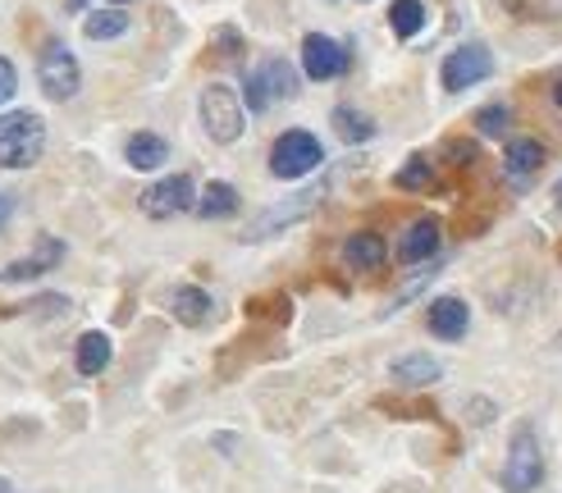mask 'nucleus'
Listing matches in <instances>:
<instances>
[{
	"label": "nucleus",
	"mask_w": 562,
	"mask_h": 493,
	"mask_svg": "<svg viewBox=\"0 0 562 493\" xmlns=\"http://www.w3.org/2000/svg\"><path fill=\"white\" fill-rule=\"evenodd\" d=\"M289 297L284 293H266V297H251L247 302V320H274V325H284L289 320Z\"/></svg>",
	"instance_id": "obj_24"
},
{
	"label": "nucleus",
	"mask_w": 562,
	"mask_h": 493,
	"mask_svg": "<svg viewBox=\"0 0 562 493\" xmlns=\"http://www.w3.org/2000/svg\"><path fill=\"white\" fill-rule=\"evenodd\" d=\"M434 251H440V220L421 215V220L407 224L402 243H398V261H407V266H421V261H430Z\"/></svg>",
	"instance_id": "obj_12"
},
{
	"label": "nucleus",
	"mask_w": 562,
	"mask_h": 493,
	"mask_svg": "<svg viewBox=\"0 0 562 493\" xmlns=\"http://www.w3.org/2000/svg\"><path fill=\"white\" fill-rule=\"evenodd\" d=\"M444 375V366L434 356H425V352H412V356H398L394 361V384H402V388H421V384H434Z\"/></svg>",
	"instance_id": "obj_17"
},
{
	"label": "nucleus",
	"mask_w": 562,
	"mask_h": 493,
	"mask_svg": "<svg viewBox=\"0 0 562 493\" xmlns=\"http://www.w3.org/2000/svg\"><path fill=\"white\" fill-rule=\"evenodd\" d=\"M83 33H87L92 42H115V37L129 33V14H124V10H96V14L83 23Z\"/></svg>",
	"instance_id": "obj_21"
},
{
	"label": "nucleus",
	"mask_w": 562,
	"mask_h": 493,
	"mask_svg": "<svg viewBox=\"0 0 562 493\" xmlns=\"http://www.w3.org/2000/svg\"><path fill=\"white\" fill-rule=\"evenodd\" d=\"M46 151V124L33 110L0 115V169H28Z\"/></svg>",
	"instance_id": "obj_1"
},
{
	"label": "nucleus",
	"mask_w": 562,
	"mask_h": 493,
	"mask_svg": "<svg viewBox=\"0 0 562 493\" xmlns=\"http://www.w3.org/2000/svg\"><path fill=\"white\" fill-rule=\"evenodd\" d=\"M165 161H169V142H165L161 133H138V138L129 142V165H133L138 174L161 169Z\"/></svg>",
	"instance_id": "obj_19"
},
{
	"label": "nucleus",
	"mask_w": 562,
	"mask_h": 493,
	"mask_svg": "<svg viewBox=\"0 0 562 493\" xmlns=\"http://www.w3.org/2000/svg\"><path fill=\"white\" fill-rule=\"evenodd\" d=\"M425 325H430L434 339L457 343V339L467 333V325H471V310H467V302H463V297H440V302H430Z\"/></svg>",
	"instance_id": "obj_11"
},
{
	"label": "nucleus",
	"mask_w": 562,
	"mask_h": 493,
	"mask_svg": "<svg viewBox=\"0 0 562 493\" xmlns=\"http://www.w3.org/2000/svg\"><path fill=\"white\" fill-rule=\"evenodd\" d=\"M169 310H174V320H184V325H207V316H211V293L197 289V283H178L174 297H169Z\"/></svg>",
	"instance_id": "obj_16"
},
{
	"label": "nucleus",
	"mask_w": 562,
	"mask_h": 493,
	"mask_svg": "<svg viewBox=\"0 0 562 493\" xmlns=\"http://www.w3.org/2000/svg\"><path fill=\"white\" fill-rule=\"evenodd\" d=\"M335 133H339L343 142H371V138H375V119L362 115L356 106H339V110H335Z\"/></svg>",
	"instance_id": "obj_20"
},
{
	"label": "nucleus",
	"mask_w": 562,
	"mask_h": 493,
	"mask_svg": "<svg viewBox=\"0 0 562 493\" xmlns=\"http://www.w3.org/2000/svg\"><path fill=\"white\" fill-rule=\"evenodd\" d=\"M490 73H494V56H490V46L467 42V46H457L453 56L444 60V87H448V92H467V87L484 83Z\"/></svg>",
	"instance_id": "obj_7"
},
{
	"label": "nucleus",
	"mask_w": 562,
	"mask_h": 493,
	"mask_svg": "<svg viewBox=\"0 0 562 493\" xmlns=\"http://www.w3.org/2000/svg\"><path fill=\"white\" fill-rule=\"evenodd\" d=\"M343 261H348L356 274H375L379 266L389 261V247H385V238H379V233H356V238H348V247H343Z\"/></svg>",
	"instance_id": "obj_15"
},
{
	"label": "nucleus",
	"mask_w": 562,
	"mask_h": 493,
	"mask_svg": "<svg viewBox=\"0 0 562 493\" xmlns=\"http://www.w3.org/2000/svg\"><path fill=\"white\" fill-rule=\"evenodd\" d=\"M37 83L50 101H69V96H79L83 87V69L79 60H73V50L65 42H50L42 50V60H37Z\"/></svg>",
	"instance_id": "obj_5"
},
{
	"label": "nucleus",
	"mask_w": 562,
	"mask_h": 493,
	"mask_svg": "<svg viewBox=\"0 0 562 493\" xmlns=\"http://www.w3.org/2000/svg\"><path fill=\"white\" fill-rule=\"evenodd\" d=\"M0 493H14V484H10L5 476H0Z\"/></svg>",
	"instance_id": "obj_30"
},
{
	"label": "nucleus",
	"mask_w": 562,
	"mask_h": 493,
	"mask_svg": "<svg viewBox=\"0 0 562 493\" xmlns=\"http://www.w3.org/2000/svg\"><path fill=\"white\" fill-rule=\"evenodd\" d=\"M394 184L402 192H425L434 184V178H430V161H425V155H412V161L402 165V174H394Z\"/></svg>",
	"instance_id": "obj_25"
},
{
	"label": "nucleus",
	"mask_w": 562,
	"mask_h": 493,
	"mask_svg": "<svg viewBox=\"0 0 562 493\" xmlns=\"http://www.w3.org/2000/svg\"><path fill=\"white\" fill-rule=\"evenodd\" d=\"M540 480H545V457H540V444H535L530 425H522V430L513 434V448H507V461H503V489H507V493H530Z\"/></svg>",
	"instance_id": "obj_6"
},
{
	"label": "nucleus",
	"mask_w": 562,
	"mask_h": 493,
	"mask_svg": "<svg viewBox=\"0 0 562 493\" xmlns=\"http://www.w3.org/2000/svg\"><path fill=\"white\" fill-rule=\"evenodd\" d=\"M302 87V78L293 73V64L284 60H261L257 69L247 73V110L251 115H266L274 101H293Z\"/></svg>",
	"instance_id": "obj_2"
},
{
	"label": "nucleus",
	"mask_w": 562,
	"mask_h": 493,
	"mask_svg": "<svg viewBox=\"0 0 562 493\" xmlns=\"http://www.w3.org/2000/svg\"><path fill=\"white\" fill-rule=\"evenodd\" d=\"M14 87H19V73H14V64L5 56H0V106L14 101Z\"/></svg>",
	"instance_id": "obj_27"
},
{
	"label": "nucleus",
	"mask_w": 562,
	"mask_h": 493,
	"mask_svg": "<svg viewBox=\"0 0 562 493\" xmlns=\"http://www.w3.org/2000/svg\"><path fill=\"white\" fill-rule=\"evenodd\" d=\"M320 161H325L320 138H312L306 128H289V133L270 146V174L274 178H302V174H312Z\"/></svg>",
	"instance_id": "obj_4"
},
{
	"label": "nucleus",
	"mask_w": 562,
	"mask_h": 493,
	"mask_svg": "<svg viewBox=\"0 0 562 493\" xmlns=\"http://www.w3.org/2000/svg\"><path fill=\"white\" fill-rule=\"evenodd\" d=\"M343 69H348V50L335 37L312 33L302 42V73L312 83H335V78H343Z\"/></svg>",
	"instance_id": "obj_8"
},
{
	"label": "nucleus",
	"mask_w": 562,
	"mask_h": 493,
	"mask_svg": "<svg viewBox=\"0 0 562 493\" xmlns=\"http://www.w3.org/2000/svg\"><path fill=\"white\" fill-rule=\"evenodd\" d=\"M10 215H14V201H10V192H0V228L10 224Z\"/></svg>",
	"instance_id": "obj_28"
},
{
	"label": "nucleus",
	"mask_w": 562,
	"mask_h": 493,
	"mask_svg": "<svg viewBox=\"0 0 562 493\" xmlns=\"http://www.w3.org/2000/svg\"><path fill=\"white\" fill-rule=\"evenodd\" d=\"M507 124H513V110H507V106H484V110L476 115L480 138H503V133H507Z\"/></svg>",
	"instance_id": "obj_26"
},
{
	"label": "nucleus",
	"mask_w": 562,
	"mask_h": 493,
	"mask_svg": "<svg viewBox=\"0 0 562 493\" xmlns=\"http://www.w3.org/2000/svg\"><path fill=\"white\" fill-rule=\"evenodd\" d=\"M110 5H129V0H110Z\"/></svg>",
	"instance_id": "obj_31"
},
{
	"label": "nucleus",
	"mask_w": 562,
	"mask_h": 493,
	"mask_svg": "<svg viewBox=\"0 0 562 493\" xmlns=\"http://www.w3.org/2000/svg\"><path fill=\"white\" fill-rule=\"evenodd\" d=\"M201 128H207L211 142H220V146H234L243 138V101L224 83H211L201 92Z\"/></svg>",
	"instance_id": "obj_3"
},
{
	"label": "nucleus",
	"mask_w": 562,
	"mask_h": 493,
	"mask_svg": "<svg viewBox=\"0 0 562 493\" xmlns=\"http://www.w3.org/2000/svg\"><path fill=\"white\" fill-rule=\"evenodd\" d=\"M192 206V178L188 174H174V178H161L156 188H147L142 192V211L151 220H169L178 211H188Z\"/></svg>",
	"instance_id": "obj_10"
},
{
	"label": "nucleus",
	"mask_w": 562,
	"mask_h": 493,
	"mask_svg": "<svg viewBox=\"0 0 562 493\" xmlns=\"http://www.w3.org/2000/svg\"><path fill=\"white\" fill-rule=\"evenodd\" d=\"M60 261H65V243H60V238H50V233H42L37 247L23 256V261H14V266L0 270V283H28V279H42V274L56 270Z\"/></svg>",
	"instance_id": "obj_9"
},
{
	"label": "nucleus",
	"mask_w": 562,
	"mask_h": 493,
	"mask_svg": "<svg viewBox=\"0 0 562 493\" xmlns=\"http://www.w3.org/2000/svg\"><path fill=\"white\" fill-rule=\"evenodd\" d=\"M325 197V188H312V192H302V197H293L289 206H270V215H261L257 224L247 228V238H270L274 228H284V224H293V220H302L306 215V206H316Z\"/></svg>",
	"instance_id": "obj_14"
},
{
	"label": "nucleus",
	"mask_w": 562,
	"mask_h": 493,
	"mask_svg": "<svg viewBox=\"0 0 562 493\" xmlns=\"http://www.w3.org/2000/svg\"><path fill=\"white\" fill-rule=\"evenodd\" d=\"M553 101H558V106H562V78H558V83H553Z\"/></svg>",
	"instance_id": "obj_29"
},
{
	"label": "nucleus",
	"mask_w": 562,
	"mask_h": 493,
	"mask_svg": "<svg viewBox=\"0 0 562 493\" xmlns=\"http://www.w3.org/2000/svg\"><path fill=\"white\" fill-rule=\"evenodd\" d=\"M238 211V192L229 188V184H211L207 192H201V211L197 215H207V220H229Z\"/></svg>",
	"instance_id": "obj_22"
},
{
	"label": "nucleus",
	"mask_w": 562,
	"mask_h": 493,
	"mask_svg": "<svg viewBox=\"0 0 562 493\" xmlns=\"http://www.w3.org/2000/svg\"><path fill=\"white\" fill-rule=\"evenodd\" d=\"M503 161H507V174H513V184L522 188L530 174H540V165H545V146H540V138H507Z\"/></svg>",
	"instance_id": "obj_13"
},
{
	"label": "nucleus",
	"mask_w": 562,
	"mask_h": 493,
	"mask_svg": "<svg viewBox=\"0 0 562 493\" xmlns=\"http://www.w3.org/2000/svg\"><path fill=\"white\" fill-rule=\"evenodd\" d=\"M73 366H79V375H101L110 366V339L101 329L83 333L79 339V352H73Z\"/></svg>",
	"instance_id": "obj_18"
},
{
	"label": "nucleus",
	"mask_w": 562,
	"mask_h": 493,
	"mask_svg": "<svg viewBox=\"0 0 562 493\" xmlns=\"http://www.w3.org/2000/svg\"><path fill=\"white\" fill-rule=\"evenodd\" d=\"M421 23H425V10H421V0H394V10H389V28L407 42V37H417L421 33Z\"/></svg>",
	"instance_id": "obj_23"
}]
</instances>
